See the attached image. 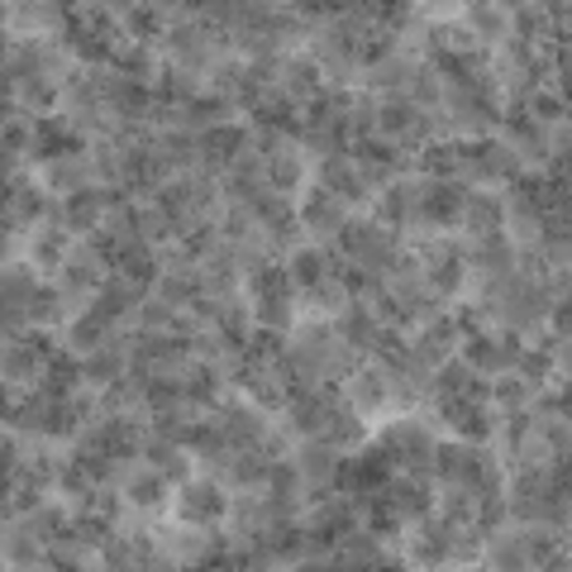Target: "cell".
I'll list each match as a JSON object with an SVG mask.
<instances>
[{"label":"cell","instance_id":"obj_1","mask_svg":"<svg viewBox=\"0 0 572 572\" xmlns=\"http://www.w3.org/2000/svg\"><path fill=\"white\" fill-rule=\"evenodd\" d=\"M224 516H230V496H224L220 481H210V477L182 481V520L187 525H220Z\"/></svg>","mask_w":572,"mask_h":572},{"label":"cell","instance_id":"obj_2","mask_svg":"<svg viewBox=\"0 0 572 572\" xmlns=\"http://www.w3.org/2000/svg\"><path fill=\"white\" fill-rule=\"evenodd\" d=\"M501 224H506L501 195H491V191H468V201H463V220H458V230H468L473 239H491V234H501Z\"/></svg>","mask_w":572,"mask_h":572},{"label":"cell","instance_id":"obj_3","mask_svg":"<svg viewBox=\"0 0 572 572\" xmlns=\"http://www.w3.org/2000/svg\"><path fill=\"white\" fill-rule=\"evenodd\" d=\"M168 473L148 468V463H139L129 477H125V496H129V510H158L162 501H168Z\"/></svg>","mask_w":572,"mask_h":572},{"label":"cell","instance_id":"obj_4","mask_svg":"<svg viewBox=\"0 0 572 572\" xmlns=\"http://www.w3.org/2000/svg\"><path fill=\"white\" fill-rule=\"evenodd\" d=\"M286 263V273H292V282H296V292L306 296L315 282L325 277V248L320 244H306V248H296L292 258H282Z\"/></svg>","mask_w":572,"mask_h":572},{"label":"cell","instance_id":"obj_5","mask_svg":"<svg viewBox=\"0 0 572 572\" xmlns=\"http://www.w3.org/2000/svg\"><path fill=\"white\" fill-rule=\"evenodd\" d=\"M468 29L481 39H491V43H506L510 39V20H506V6H473L468 10Z\"/></svg>","mask_w":572,"mask_h":572},{"label":"cell","instance_id":"obj_6","mask_svg":"<svg viewBox=\"0 0 572 572\" xmlns=\"http://www.w3.org/2000/svg\"><path fill=\"white\" fill-rule=\"evenodd\" d=\"M39 286H43L39 267H14V263H6V306H29V300L39 296Z\"/></svg>","mask_w":572,"mask_h":572}]
</instances>
